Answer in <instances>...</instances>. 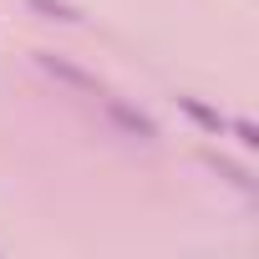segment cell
Listing matches in <instances>:
<instances>
[{
	"mask_svg": "<svg viewBox=\"0 0 259 259\" xmlns=\"http://www.w3.org/2000/svg\"><path fill=\"white\" fill-rule=\"evenodd\" d=\"M208 163H213V173H219L224 183H234L239 193H259V183H254V173H249L244 163H234V158H224V153H208Z\"/></svg>",
	"mask_w": 259,
	"mask_h": 259,
	"instance_id": "4",
	"label": "cell"
},
{
	"mask_svg": "<svg viewBox=\"0 0 259 259\" xmlns=\"http://www.w3.org/2000/svg\"><path fill=\"white\" fill-rule=\"evenodd\" d=\"M36 66H41L51 81L71 87V92H102L97 71H87V66H76V61H66V56H56V51H36Z\"/></svg>",
	"mask_w": 259,
	"mask_h": 259,
	"instance_id": "2",
	"label": "cell"
},
{
	"mask_svg": "<svg viewBox=\"0 0 259 259\" xmlns=\"http://www.w3.org/2000/svg\"><path fill=\"white\" fill-rule=\"evenodd\" d=\"M173 102H178V112H183V117H188L193 127H203V133L224 138V127H229V112H219V107H208L203 97H188V92H178Z\"/></svg>",
	"mask_w": 259,
	"mask_h": 259,
	"instance_id": "3",
	"label": "cell"
},
{
	"mask_svg": "<svg viewBox=\"0 0 259 259\" xmlns=\"http://www.w3.org/2000/svg\"><path fill=\"white\" fill-rule=\"evenodd\" d=\"M26 11H36L41 21H56V26H81V11L71 0H26Z\"/></svg>",
	"mask_w": 259,
	"mask_h": 259,
	"instance_id": "5",
	"label": "cell"
},
{
	"mask_svg": "<svg viewBox=\"0 0 259 259\" xmlns=\"http://www.w3.org/2000/svg\"><path fill=\"white\" fill-rule=\"evenodd\" d=\"M102 107H107V122L117 127L122 138H133V143H158V138H163V133H158V122H153L143 107H133L127 97H107Z\"/></svg>",
	"mask_w": 259,
	"mask_h": 259,
	"instance_id": "1",
	"label": "cell"
},
{
	"mask_svg": "<svg viewBox=\"0 0 259 259\" xmlns=\"http://www.w3.org/2000/svg\"><path fill=\"white\" fill-rule=\"evenodd\" d=\"M224 133H229L244 153H254V148H259V127H254L249 117H229V127H224Z\"/></svg>",
	"mask_w": 259,
	"mask_h": 259,
	"instance_id": "6",
	"label": "cell"
}]
</instances>
